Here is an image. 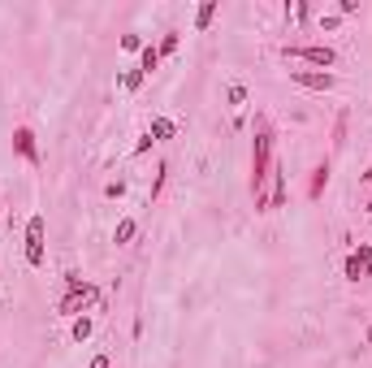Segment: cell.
<instances>
[{"mask_svg":"<svg viewBox=\"0 0 372 368\" xmlns=\"http://www.w3.org/2000/svg\"><path fill=\"white\" fill-rule=\"evenodd\" d=\"M121 48L126 52H143V39L139 35H121Z\"/></svg>","mask_w":372,"mask_h":368,"instance_id":"obj_26","label":"cell"},{"mask_svg":"<svg viewBox=\"0 0 372 368\" xmlns=\"http://www.w3.org/2000/svg\"><path fill=\"white\" fill-rule=\"evenodd\" d=\"M91 308H104V295H100V286H87V291H78V295H61V303H57V312L61 316H87Z\"/></svg>","mask_w":372,"mask_h":368,"instance_id":"obj_3","label":"cell"},{"mask_svg":"<svg viewBox=\"0 0 372 368\" xmlns=\"http://www.w3.org/2000/svg\"><path fill=\"white\" fill-rule=\"evenodd\" d=\"M177 48H182V30H165V35H160V43H156V52H160V61H165V57H173L177 52Z\"/></svg>","mask_w":372,"mask_h":368,"instance_id":"obj_13","label":"cell"},{"mask_svg":"<svg viewBox=\"0 0 372 368\" xmlns=\"http://www.w3.org/2000/svg\"><path fill=\"white\" fill-rule=\"evenodd\" d=\"M148 135H152V143H165V139L177 135V122L173 117H152L148 122Z\"/></svg>","mask_w":372,"mask_h":368,"instance_id":"obj_10","label":"cell"},{"mask_svg":"<svg viewBox=\"0 0 372 368\" xmlns=\"http://www.w3.org/2000/svg\"><path fill=\"white\" fill-rule=\"evenodd\" d=\"M143 83H148V74H143L139 66H130V70H126V74H121V87H126V91H130V95H135V91H139Z\"/></svg>","mask_w":372,"mask_h":368,"instance_id":"obj_17","label":"cell"},{"mask_svg":"<svg viewBox=\"0 0 372 368\" xmlns=\"http://www.w3.org/2000/svg\"><path fill=\"white\" fill-rule=\"evenodd\" d=\"M165 178H169V161H160V165H156V178H152V191H148V204L160 200V191H165Z\"/></svg>","mask_w":372,"mask_h":368,"instance_id":"obj_16","label":"cell"},{"mask_svg":"<svg viewBox=\"0 0 372 368\" xmlns=\"http://www.w3.org/2000/svg\"><path fill=\"white\" fill-rule=\"evenodd\" d=\"M87 286H91V282L78 273V269H70V273H66V295H78V291H87Z\"/></svg>","mask_w":372,"mask_h":368,"instance_id":"obj_19","label":"cell"},{"mask_svg":"<svg viewBox=\"0 0 372 368\" xmlns=\"http://www.w3.org/2000/svg\"><path fill=\"white\" fill-rule=\"evenodd\" d=\"M139 70L148 74V78L160 70V52H156V43H143V52H139Z\"/></svg>","mask_w":372,"mask_h":368,"instance_id":"obj_14","label":"cell"},{"mask_svg":"<svg viewBox=\"0 0 372 368\" xmlns=\"http://www.w3.org/2000/svg\"><path fill=\"white\" fill-rule=\"evenodd\" d=\"M342 26V18H337V13H320V30H337Z\"/></svg>","mask_w":372,"mask_h":368,"instance_id":"obj_24","label":"cell"},{"mask_svg":"<svg viewBox=\"0 0 372 368\" xmlns=\"http://www.w3.org/2000/svg\"><path fill=\"white\" fill-rule=\"evenodd\" d=\"M364 208H368V217H372V195H368V204H364Z\"/></svg>","mask_w":372,"mask_h":368,"instance_id":"obj_30","label":"cell"},{"mask_svg":"<svg viewBox=\"0 0 372 368\" xmlns=\"http://www.w3.org/2000/svg\"><path fill=\"white\" fill-rule=\"evenodd\" d=\"M342 278L346 282H364V278H372V243H360L346 260H342Z\"/></svg>","mask_w":372,"mask_h":368,"instance_id":"obj_5","label":"cell"},{"mask_svg":"<svg viewBox=\"0 0 372 368\" xmlns=\"http://www.w3.org/2000/svg\"><path fill=\"white\" fill-rule=\"evenodd\" d=\"M104 195H108V200H121V195H126V182H121V178H117V182H104Z\"/></svg>","mask_w":372,"mask_h":368,"instance_id":"obj_23","label":"cell"},{"mask_svg":"<svg viewBox=\"0 0 372 368\" xmlns=\"http://www.w3.org/2000/svg\"><path fill=\"white\" fill-rule=\"evenodd\" d=\"M290 83H299L303 91H333L337 78L329 70H290Z\"/></svg>","mask_w":372,"mask_h":368,"instance_id":"obj_6","label":"cell"},{"mask_svg":"<svg viewBox=\"0 0 372 368\" xmlns=\"http://www.w3.org/2000/svg\"><path fill=\"white\" fill-rule=\"evenodd\" d=\"M346 126H351V113H337V122H333V143L346 139Z\"/></svg>","mask_w":372,"mask_h":368,"instance_id":"obj_20","label":"cell"},{"mask_svg":"<svg viewBox=\"0 0 372 368\" xmlns=\"http://www.w3.org/2000/svg\"><path fill=\"white\" fill-rule=\"evenodd\" d=\"M148 152H152V135L143 130V135H139V143H135V156H148Z\"/></svg>","mask_w":372,"mask_h":368,"instance_id":"obj_25","label":"cell"},{"mask_svg":"<svg viewBox=\"0 0 372 368\" xmlns=\"http://www.w3.org/2000/svg\"><path fill=\"white\" fill-rule=\"evenodd\" d=\"M225 100H230L234 108H238V104H247V87H242V83H234V87H230V95H225Z\"/></svg>","mask_w":372,"mask_h":368,"instance_id":"obj_22","label":"cell"},{"mask_svg":"<svg viewBox=\"0 0 372 368\" xmlns=\"http://www.w3.org/2000/svg\"><path fill=\"white\" fill-rule=\"evenodd\" d=\"M286 18H295V22H312V5H307V0H295V5H286Z\"/></svg>","mask_w":372,"mask_h":368,"instance_id":"obj_18","label":"cell"},{"mask_svg":"<svg viewBox=\"0 0 372 368\" xmlns=\"http://www.w3.org/2000/svg\"><path fill=\"white\" fill-rule=\"evenodd\" d=\"M135 234H139V221H135V217H121L117 230H112V243L126 247V243H135Z\"/></svg>","mask_w":372,"mask_h":368,"instance_id":"obj_11","label":"cell"},{"mask_svg":"<svg viewBox=\"0 0 372 368\" xmlns=\"http://www.w3.org/2000/svg\"><path fill=\"white\" fill-rule=\"evenodd\" d=\"M43 238H48V221H43V213H35V217L26 221V247H22V255H26L30 269L43 264Z\"/></svg>","mask_w":372,"mask_h":368,"instance_id":"obj_4","label":"cell"},{"mask_svg":"<svg viewBox=\"0 0 372 368\" xmlns=\"http://www.w3.org/2000/svg\"><path fill=\"white\" fill-rule=\"evenodd\" d=\"M217 0H204V5L195 9V30H208V26H213V18H217Z\"/></svg>","mask_w":372,"mask_h":368,"instance_id":"obj_15","label":"cell"},{"mask_svg":"<svg viewBox=\"0 0 372 368\" xmlns=\"http://www.w3.org/2000/svg\"><path fill=\"white\" fill-rule=\"evenodd\" d=\"M87 368H112V360H108V356H91V364H87Z\"/></svg>","mask_w":372,"mask_h":368,"instance_id":"obj_27","label":"cell"},{"mask_svg":"<svg viewBox=\"0 0 372 368\" xmlns=\"http://www.w3.org/2000/svg\"><path fill=\"white\" fill-rule=\"evenodd\" d=\"M360 178H364V182H372V169H364V173H360Z\"/></svg>","mask_w":372,"mask_h":368,"instance_id":"obj_28","label":"cell"},{"mask_svg":"<svg viewBox=\"0 0 372 368\" xmlns=\"http://www.w3.org/2000/svg\"><path fill=\"white\" fill-rule=\"evenodd\" d=\"M329 173H333V165H329V161H320V165L312 169V178H307V200H320V195H325Z\"/></svg>","mask_w":372,"mask_h":368,"instance_id":"obj_9","label":"cell"},{"mask_svg":"<svg viewBox=\"0 0 372 368\" xmlns=\"http://www.w3.org/2000/svg\"><path fill=\"white\" fill-rule=\"evenodd\" d=\"M368 347H372V321H368Z\"/></svg>","mask_w":372,"mask_h":368,"instance_id":"obj_29","label":"cell"},{"mask_svg":"<svg viewBox=\"0 0 372 368\" xmlns=\"http://www.w3.org/2000/svg\"><path fill=\"white\" fill-rule=\"evenodd\" d=\"M286 195H290V186H286V169H282V165H273V173H268V213H273V208H286Z\"/></svg>","mask_w":372,"mask_h":368,"instance_id":"obj_8","label":"cell"},{"mask_svg":"<svg viewBox=\"0 0 372 368\" xmlns=\"http://www.w3.org/2000/svg\"><path fill=\"white\" fill-rule=\"evenodd\" d=\"M13 152H18L26 165H39V143H35L30 126H13Z\"/></svg>","mask_w":372,"mask_h":368,"instance_id":"obj_7","label":"cell"},{"mask_svg":"<svg viewBox=\"0 0 372 368\" xmlns=\"http://www.w3.org/2000/svg\"><path fill=\"white\" fill-rule=\"evenodd\" d=\"M91 333H95V316H74L70 321V338L74 342H87Z\"/></svg>","mask_w":372,"mask_h":368,"instance_id":"obj_12","label":"cell"},{"mask_svg":"<svg viewBox=\"0 0 372 368\" xmlns=\"http://www.w3.org/2000/svg\"><path fill=\"white\" fill-rule=\"evenodd\" d=\"M360 13V0H337V18H355Z\"/></svg>","mask_w":372,"mask_h":368,"instance_id":"obj_21","label":"cell"},{"mask_svg":"<svg viewBox=\"0 0 372 368\" xmlns=\"http://www.w3.org/2000/svg\"><path fill=\"white\" fill-rule=\"evenodd\" d=\"M282 57L286 61H307V66H316V70L337 66V48H329V43H282Z\"/></svg>","mask_w":372,"mask_h":368,"instance_id":"obj_2","label":"cell"},{"mask_svg":"<svg viewBox=\"0 0 372 368\" xmlns=\"http://www.w3.org/2000/svg\"><path fill=\"white\" fill-rule=\"evenodd\" d=\"M0 217H5V204H0Z\"/></svg>","mask_w":372,"mask_h":368,"instance_id":"obj_31","label":"cell"},{"mask_svg":"<svg viewBox=\"0 0 372 368\" xmlns=\"http://www.w3.org/2000/svg\"><path fill=\"white\" fill-rule=\"evenodd\" d=\"M273 143H277V130H273V122L260 113L255 117V139H251V195H255V208H260V213H268V173H273V165H277Z\"/></svg>","mask_w":372,"mask_h":368,"instance_id":"obj_1","label":"cell"}]
</instances>
